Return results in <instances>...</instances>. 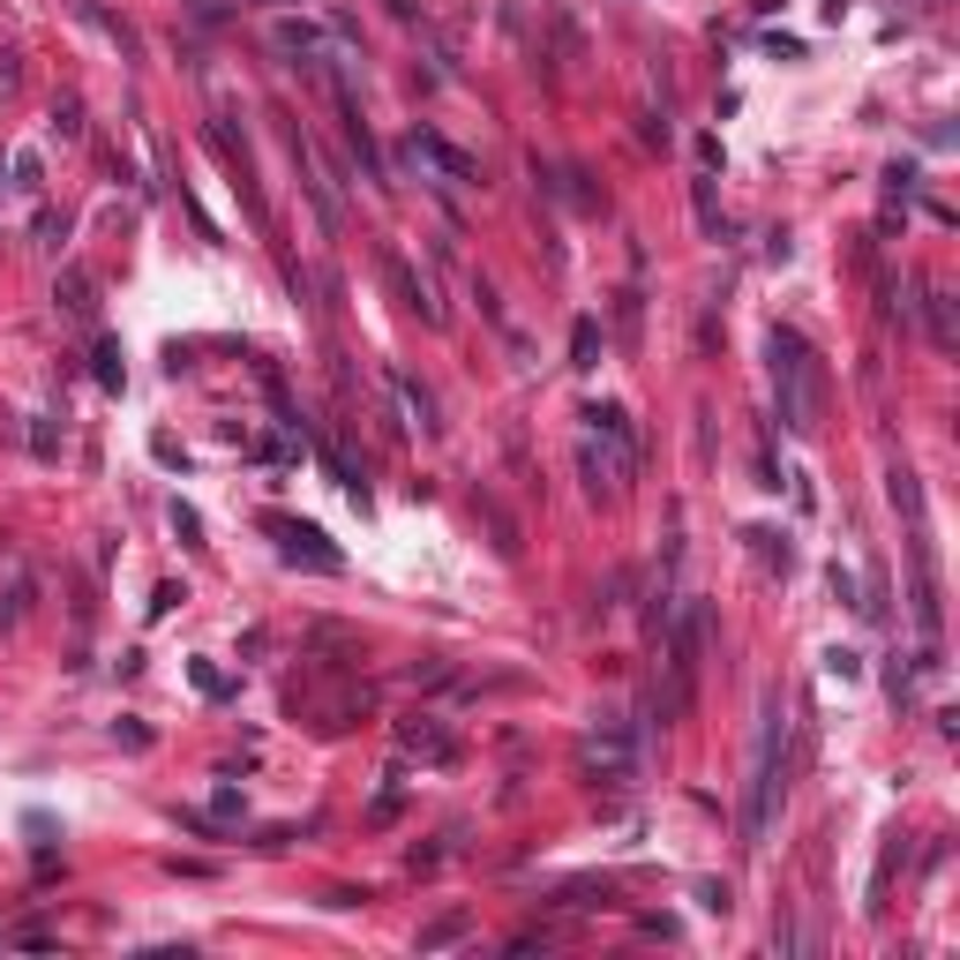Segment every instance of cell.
<instances>
[{
    "mask_svg": "<svg viewBox=\"0 0 960 960\" xmlns=\"http://www.w3.org/2000/svg\"><path fill=\"white\" fill-rule=\"evenodd\" d=\"M780 744H788V713H780V698H766V706H758V750H750V804H744V848H758V840L774 833L780 788H788V758H780Z\"/></svg>",
    "mask_w": 960,
    "mask_h": 960,
    "instance_id": "1",
    "label": "cell"
},
{
    "mask_svg": "<svg viewBox=\"0 0 960 960\" xmlns=\"http://www.w3.org/2000/svg\"><path fill=\"white\" fill-rule=\"evenodd\" d=\"M818 398H826V368L796 331H774V405H780V428L810 435L818 428Z\"/></svg>",
    "mask_w": 960,
    "mask_h": 960,
    "instance_id": "2",
    "label": "cell"
},
{
    "mask_svg": "<svg viewBox=\"0 0 960 960\" xmlns=\"http://www.w3.org/2000/svg\"><path fill=\"white\" fill-rule=\"evenodd\" d=\"M263 533L279 540L285 563H309V570H323V578H338V570H345V556H338V548H331L315 526H301V518H279V511H271V518H263Z\"/></svg>",
    "mask_w": 960,
    "mask_h": 960,
    "instance_id": "3",
    "label": "cell"
},
{
    "mask_svg": "<svg viewBox=\"0 0 960 960\" xmlns=\"http://www.w3.org/2000/svg\"><path fill=\"white\" fill-rule=\"evenodd\" d=\"M578 465H586V488H593V503H616L623 488H630V473H638V451H616V443L586 435Z\"/></svg>",
    "mask_w": 960,
    "mask_h": 960,
    "instance_id": "4",
    "label": "cell"
},
{
    "mask_svg": "<svg viewBox=\"0 0 960 960\" xmlns=\"http://www.w3.org/2000/svg\"><path fill=\"white\" fill-rule=\"evenodd\" d=\"M908 556H916V630L938 646V630H946V600H938V570H930V533H923V518H908Z\"/></svg>",
    "mask_w": 960,
    "mask_h": 960,
    "instance_id": "5",
    "label": "cell"
},
{
    "mask_svg": "<svg viewBox=\"0 0 960 960\" xmlns=\"http://www.w3.org/2000/svg\"><path fill=\"white\" fill-rule=\"evenodd\" d=\"M413 165H421V173H443V181H451V188L481 181V165H473V158H465L458 143H443L435 128H413Z\"/></svg>",
    "mask_w": 960,
    "mask_h": 960,
    "instance_id": "6",
    "label": "cell"
},
{
    "mask_svg": "<svg viewBox=\"0 0 960 960\" xmlns=\"http://www.w3.org/2000/svg\"><path fill=\"white\" fill-rule=\"evenodd\" d=\"M630 758H638V736L616 720V728H600V736L586 744V774H600L608 788H623V780H630Z\"/></svg>",
    "mask_w": 960,
    "mask_h": 960,
    "instance_id": "7",
    "label": "cell"
},
{
    "mask_svg": "<svg viewBox=\"0 0 960 960\" xmlns=\"http://www.w3.org/2000/svg\"><path fill=\"white\" fill-rule=\"evenodd\" d=\"M383 271H391V285H398V301H405L413 315H421V323H443V301H435V285L421 279V271H413L405 255H383Z\"/></svg>",
    "mask_w": 960,
    "mask_h": 960,
    "instance_id": "8",
    "label": "cell"
},
{
    "mask_svg": "<svg viewBox=\"0 0 960 960\" xmlns=\"http://www.w3.org/2000/svg\"><path fill=\"white\" fill-rule=\"evenodd\" d=\"M391 398H398V413H405V428H413V435H435V398L405 368H391Z\"/></svg>",
    "mask_w": 960,
    "mask_h": 960,
    "instance_id": "9",
    "label": "cell"
},
{
    "mask_svg": "<svg viewBox=\"0 0 960 960\" xmlns=\"http://www.w3.org/2000/svg\"><path fill=\"white\" fill-rule=\"evenodd\" d=\"M398 744L413 750V758H428V766H451L458 758V744H451V728H435V720H405Z\"/></svg>",
    "mask_w": 960,
    "mask_h": 960,
    "instance_id": "10",
    "label": "cell"
},
{
    "mask_svg": "<svg viewBox=\"0 0 960 960\" xmlns=\"http://www.w3.org/2000/svg\"><path fill=\"white\" fill-rule=\"evenodd\" d=\"M578 421H586V435H600V443H616V451H638V428H630V413H623V405H586Z\"/></svg>",
    "mask_w": 960,
    "mask_h": 960,
    "instance_id": "11",
    "label": "cell"
},
{
    "mask_svg": "<svg viewBox=\"0 0 960 960\" xmlns=\"http://www.w3.org/2000/svg\"><path fill=\"white\" fill-rule=\"evenodd\" d=\"M271 46H279V53H301V61H338V53L323 46V31H315V23H293V16L271 31Z\"/></svg>",
    "mask_w": 960,
    "mask_h": 960,
    "instance_id": "12",
    "label": "cell"
},
{
    "mask_svg": "<svg viewBox=\"0 0 960 960\" xmlns=\"http://www.w3.org/2000/svg\"><path fill=\"white\" fill-rule=\"evenodd\" d=\"M53 301H61L68 315H98V285H91V271H61V279H53Z\"/></svg>",
    "mask_w": 960,
    "mask_h": 960,
    "instance_id": "13",
    "label": "cell"
},
{
    "mask_svg": "<svg viewBox=\"0 0 960 960\" xmlns=\"http://www.w3.org/2000/svg\"><path fill=\"white\" fill-rule=\"evenodd\" d=\"M68 8H75V16H83V23H91V31H105V38H113V46H121V53H135V31H128L121 16H105V8H98V0H68Z\"/></svg>",
    "mask_w": 960,
    "mask_h": 960,
    "instance_id": "14",
    "label": "cell"
},
{
    "mask_svg": "<svg viewBox=\"0 0 960 960\" xmlns=\"http://www.w3.org/2000/svg\"><path fill=\"white\" fill-rule=\"evenodd\" d=\"M923 315H930V338H938V345H946V353H953V345H960L953 301H946V293H930V285H923Z\"/></svg>",
    "mask_w": 960,
    "mask_h": 960,
    "instance_id": "15",
    "label": "cell"
},
{
    "mask_svg": "<svg viewBox=\"0 0 960 960\" xmlns=\"http://www.w3.org/2000/svg\"><path fill=\"white\" fill-rule=\"evenodd\" d=\"M465 930H473V916H465V908H451V916H435V923L421 930V953H443V946H458Z\"/></svg>",
    "mask_w": 960,
    "mask_h": 960,
    "instance_id": "16",
    "label": "cell"
},
{
    "mask_svg": "<svg viewBox=\"0 0 960 960\" xmlns=\"http://www.w3.org/2000/svg\"><path fill=\"white\" fill-rule=\"evenodd\" d=\"M570 368H600V323L593 315L570 323Z\"/></svg>",
    "mask_w": 960,
    "mask_h": 960,
    "instance_id": "17",
    "label": "cell"
},
{
    "mask_svg": "<svg viewBox=\"0 0 960 960\" xmlns=\"http://www.w3.org/2000/svg\"><path fill=\"white\" fill-rule=\"evenodd\" d=\"M481 518H488V533H496V548H503V556H518V518H511V511H503L496 496H481Z\"/></svg>",
    "mask_w": 960,
    "mask_h": 960,
    "instance_id": "18",
    "label": "cell"
},
{
    "mask_svg": "<svg viewBox=\"0 0 960 960\" xmlns=\"http://www.w3.org/2000/svg\"><path fill=\"white\" fill-rule=\"evenodd\" d=\"M744 540H750V556L766 563V570H788V540H780V533H766V526H750Z\"/></svg>",
    "mask_w": 960,
    "mask_h": 960,
    "instance_id": "19",
    "label": "cell"
},
{
    "mask_svg": "<svg viewBox=\"0 0 960 960\" xmlns=\"http://www.w3.org/2000/svg\"><path fill=\"white\" fill-rule=\"evenodd\" d=\"M31 578H8V593H0V630H16V623H23V608H31Z\"/></svg>",
    "mask_w": 960,
    "mask_h": 960,
    "instance_id": "20",
    "label": "cell"
},
{
    "mask_svg": "<svg viewBox=\"0 0 960 960\" xmlns=\"http://www.w3.org/2000/svg\"><path fill=\"white\" fill-rule=\"evenodd\" d=\"M98 383H105V391H121V383H128V361H121V338H105V345H98Z\"/></svg>",
    "mask_w": 960,
    "mask_h": 960,
    "instance_id": "21",
    "label": "cell"
},
{
    "mask_svg": "<svg viewBox=\"0 0 960 960\" xmlns=\"http://www.w3.org/2000/svg\"><path fill=\"white\" fill-rule=\"evenodd\" d=\"M698 225H706L713 241H728V218H720V195H713V181H698Z\"/></svg>",
    "mask_w": 960,
    "mask_h": 960,
    "instance_id": "22",
    "label": "cell"
},
{
    "mask_svg": "<svg viewBox=\"0 0 960 960\" xmlns=\"http://www.w3.org/2000/svg\"><path fill=\"white\" fill-rule=\"evenodd\" d=\"M893 511L923 518V488H916V473H893Z\"/></svg>",
    "mask_w": 960,
    "mask_h": 960,
    "instance_id": "23",
    "label": "cell"
},
{
    "mask_svg": "<svg viewBox=\"0 0 960 960\" xmlns=\"http://www.w3.org/2000/svg\"><path fill=\"white\" fill-rule=\"evenodd\" d=\"M53 135H68V143L83 135V105H75V98H61V105H53Z\"/></svg>",
    "mask_w": 960,
    "mask_h": 960,
    "instance_id": "24",
    "label": "cell"
},
{
    "mask_svg": "<svg viewBox=\"0 0 960 960\" xmlns=\"http://www.w3.org/2000/svg\"><path fill=\"white\" fill-rule=\"evenodd\" d=\"M826 676H833V683H856V676H863V660H856V653H826Z\"/></svg>",
    "mask_w": 960,
    "mask_h": 960,
    "instance_id": "25",
    "label": "cell"
},
{
    "mask_svg": "<svg viewBox=\"0 0 960 960\" xmlns=\"http://www.w3.org/2000/svg\"><path fill=\"white\" fill-rule=\"evenodd\" d=\"M31 451H38V458H53V451H61V435H53V421H38V428H31Z\"/></svg>",
    "mask_w": 960,
    "mask_h": 960,
    "instance_id": "26",
    "label": "cell"
},
{
    "mask_svg": "<svg viewBox=\"0 0 960 960\" xmlns=\"http://www.w3.org/2000/svg\"><path fill=\"white\" fill-rule=\"evenodd\" d=\"M195 690H203V698H225V676H218V668H203V660H195Z\"/></svg>",
    "mask_w": 960,
    "mask_h": 960,
    "instance_id": "27",
    "label": "cell"
},
{
    "mask_svg": "<svg viewBox=\"0 0 960 960\" xmlns=\"http://www.w3.org/2000/svg\"><path fill=\"white\" fill-rule=\"evenodd\" d=\"M698 908H706V916H728V886H698Z\"/></svg>",
    "mask_w": 960,
    "mask_h": 960,
    "instance_id": "28",
    "label": "cell"
},
{
    "mask_svg": "<svg viewBox=\"0 0 960 960\" xmlns=\"http://www.w3.org/2000/svg\"><path fill=\"white\" fill-rule=\"evenodd\" d=\"M391 8H398V16H421V0H391Z\"/></svg>",
    "mask_w": 960,
    "mask_h": 960,
    "instance_id": "29",
    "label": "cell"
}]
</instances>
